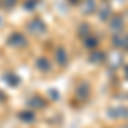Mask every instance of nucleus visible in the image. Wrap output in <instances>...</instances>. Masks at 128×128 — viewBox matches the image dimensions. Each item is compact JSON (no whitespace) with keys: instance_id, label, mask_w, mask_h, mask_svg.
Here are the masks:
<instances>
[{"instance_id":"1","label":"nucleus","mask_w":128,"mask_h":128,"mask_svg":"<svg viewBox=\"0 0 128 128\" xmlns=\"http://www.w3.org/2000/svg\"><path fill=\"white\" fill-rule=\"evenodd\" d=\"M28 29H29L31 32H40V31H44V24H43L40 19H36V20H32V22H29Z\"/></svg>"},{"instance_id":"2","label":"nucleus","mask_w":128,"mask_h":128,"mask_svg":"<svg viewBox=\"0 0 128 128\" xmlns=\"http://www.w3.org/2000/svg\"><path fill=\"white\" fill-rule=\"evenodd\" d=\"M9 43L10 44H17V46H24V44H26V38H24L22 34H12Z\"/></svg>"},{"instance_id":"3","label":"nucleus","mask_w":128,"mask_h":128,"mask_svg":"<svg viewBox=\"0 0 128 128\" xmlns=\"http://www.w3.org/2000/svg\"><path fill=\"white\" fill-rule=\"evenodd\" d=\"M123 28V19L120 17V16H116L114 19H111V29H114V31H120Z\"/></svg>"},{"instance_id":"4","label":"nucleus","mask_w":128,"mask_h":128,"mask_svg":"<svg viewBox=\"0 0 128 128\" xmlns=\"http://www.w3.org/2000/svg\"><path fill=\"white\" fill-rule=\"evenodd\" d=\"M56 60H60V63H62V65H65V63H67V53H65V50H63V48L56 50Z\"/></svg>"},{"instance_id":"5","label":"nucleus","mask_w":128,"mask_h":128,"mask_svg":"<svg viewBox=\"0 0 128 128\" xmlns=\"http://www.w3.org/2000/svg\"><path fill=\"white\" fill-rule=\"evenodd\" d=\"M38 67H40L41 70H50V62L44 58H40L38 60Z\"/></svg>"},{"instance_id":"6","label":"nucleus","mask_w":128,"mask_h":128,"mask_svg":"<svg viewBox=\"0 0 128 128\" xmlns=\"http://www.w3.org/2000/svg\"><path fill=\"white\" fill-rule=\"evenodd\" d=\"M90 60H99V62H101V60H104V55H102V53H98V51H94L92 56H90Z\"/></svg>"},{"instance_id":"7","label":"nucleus","mask_w":128,"mask_h":128,"mask_svg":"<svg viewBox=\"0 0 128 128\" xmlns=\"http://www.w3.org/2000/svg\"><path fill=\"white\" fill-rule=\"evenodd\" d=\"M34 5H36V0H32V2H31V0H28V2H26V9H32V7H34Z\"/></svg>"},{"instance_id":"8","label":"nucleus","mask_w":128,"mask_h":128,"mask_svg":"<svg viewBox=\"0 0 128 128\" xmlns=\"http://www.w3.org/2000/svg\"><path fill=\"white\" fill-rule=\"evenodd\" d=\"M96 43H98V40H86V44L87 46H94Z\"/></svg>"},{"instance_id":"9","label":"nucleus","mask_w":128,"mask_h":128,"mask_svg":"<svg viewBox=\"0 0 128 128\" xmlns=\"http://www.w3.org/2000/svg\"><path fill=\"white\" fill-rule=\"evenodd\" d=\"M14 2H16V0H5L4 4H5V7H7V9H10V7L14 5Z\"/></svg>"},{"instance_id":"10","label":"nucleus","mask_w":128,"mask_h":128,"mask_svg":"<svg viewBox=\"0 0 128 128\" xmlns=\"http://www.w3.org/2000/svg\"><path fill=\"white\" fill-rule=\"evenodd\" d=\"M126 44H128V38H126Z\"/></svg>"}]
</instances>
